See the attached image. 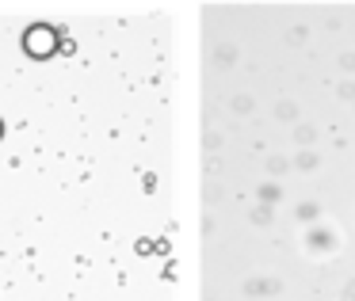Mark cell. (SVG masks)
Here are the masks:
<instances>
[{
	"label": "cell",
	"instance_id": "obj_1",
	"mask_svg": "<svg viewBox=\"0 0 355 301\" xmlns=\"http://www.w3.org/2000/svg\"><path fill=\"white\" fill-rule=\"evenodd\" d=\"M24 54L35 57V62H46V57L58 54V31L50 24H31L24 31Z\"/></svg>",
	"mask_w": 355,
	"mask_h": 301
},
{
	"label": "cell",
	"instance_id": "obj_2",
	"mask_svg": "<svg viewBox=\"0 0 355 301\" xmlns=\"http://www.w3.org/2000/svg\"><path fill=\"white\" fill-rule=\"evenodd\" d=\"M0 138H4V122H0Z\"/></svg>",
	"mask_w": 355,
	"mask_h": 301
}]
</instances>
